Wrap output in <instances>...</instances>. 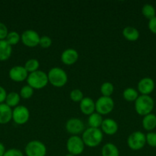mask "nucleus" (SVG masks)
Instances as JSON below:
<instances>
[{
  "label": "nucleus",
  "instance_id": "nucleus-10",
  "mask_svg": "<svg viewBox=\"0 0 156 156\" xmlns=\"http://www.w3.org/2000/svg\"><path fill=\"white\" fill-rule=\"evenodd\" d=\"M40 37L38 33L34 30H26L22 33L21 40L26 47H35L39 45Z\"/></svg>",
  "mask_w": 156,
  "mask_h": 156
},
{
  "label": "nucleus",
  "instance_id": "nucleus-27",
  "mask_svg": "<svg viewBox=\"0 0 156 156\" xmlns=\"http://www.w3.org/2000/svg\"><path fill=\"white\" fill-rule=\"evenodd\" d=\"M114 91V86L111 82H104L100 87V92L104 97H110Z\"/></svg>",
  "mask_w": 156,
  "mask_h": 156
},
{
  "label": "nucleus",
  "instance_id": "nucleus-4",
  "mask_svg": "<svg viewBox=\"0 0 156 156\" xmlns=\"http://www.w3.org/2000/svg\"><path fill=\"white\" fill-rule=\"evenodd\" d=\"M28 85L33 89L44 88L48 83L47 74L43 71L38 70L34 73H29L27 79Z\"/></svg>",
  "mask_w": 156,
  "mask_h": 156
},
{
  "label": "nucleus",
  "instance_id": "nucleus-13",
  "mask_svg": "<svg viewBox=\"0 0 156 156\" xmlns=\"http://www.w3.org/2000/svg\"><path fill=\"white\" fill-rule=\"evenodd\" d=\"M28 76V73L24 69V67L21 66L12 67L9 71V77L14 82H21L25 79L27 80Z\"/></svg>",
  "mask_w": 156,
  "mask_h": 156
},
{
  "label": "nucleus",
  "instance_id": "nucleus-9",
  "mask_svg": "<svg viewBox=\"0 0 156 156\" xmlns=\"http://www.w3.org/2000/svg\"><path fill=\"white\" fill-rule=\"evenodd\" d=\"M30 117L29 110L23 105H18L12 111V120L18 125H23L27 123Z\"/></svg>",
  "mask_w": 156,
  "mask_h": 156
},
{
  "label": "nucleus",
  "instance_id": "nucleus-36",
  "mask_svg": "<svg viewBox=\"0 0 156 156\" xmlns=\"http://www.w3.org/2000/svg\"><path fill=\"white\" fill-rule=\"evenodd\" d=\"M6 97H7V93L6 89L0 86V104H3V102L6 101Z\"/></svg>",
  "mask_w": 156,
  "mask_h": 156
},
{
  "label": "nucleus",
  "instance_id": "nucleus-30",
  "mask_svg": "<svg viewBox=\"0 0 156 156\" xmlns=\"http://www.w3.org/2000/svg\"><path fill=\"white\" fill-rule=\"evenodd\" d=\"M70 98L73 101L80 102L84 99V94L80 89H73L70 91Z\"/></svg>",
  "mask_w": 156,
  "mask_h": 156
},
{
  "label": "nucleus",
  "instance_id": "nucleus-11",
  "mask_svg": "<svg viewBox=\"0 0 156 156\" xmlns=\"http://www.w3.org/2000/svg\"><path fill=\"white\" fill-rule=\"evenodd\" d=\"M66 129L72 136H77L84 130V124L78 118H71L66 123Z\"/></svg>",
  "mask_w": 156,
  "mask_h": 156
},
{
  "label": "nucleus",
  "instance_id": "nucleus-24",
  "mask_svg": "<svg viewBox=\"0 0 156 156\" xmlns=\"http://www.w3.org/2000/svg\"><path fill=\"white\" fill-rule=\"evenodd\" d=\"M142 13L145 18L148 20L152 19L156 16V11L154 6L151 4L144 5L142 9Z\"/></svg>",
  "mask_w": 156,
  "mask_h": 156
},
{
  "label": "nucleus",
  "instance_id": "nucleus-18",
  "mask_svg": "<svg viewBox=\"0 0 156 156\" xmlns=\"http://www.w3.org/2000/svg\"><path fill=\"white\" fill-rule=\"evenodd\" d=\"M12 46L6 41H0V61H6L12 55Z\"/></svg>",
  "mask_w": 156,
  "mask_h": 156
},
{
  "label": "nucleus",
  "instance_id": "nucleus-21",
  "mask_svg": "<svg viewBox=\"0 0 156 156\" xmlns=\"http://www.w3.org/2000/svg\"><path fill=\"white\" fill-rule=\"evenodd\" d=\"M102 156H119V152L116 145L106 143L102 149Z\"/></svg>",
  "mask_w": 156,
  "mask_h": 156
},
{
  "label": "nucleus",
  "instance_id": "nucleus-22",
  "mask_svg": "<svg viewBox=\"0 0 156 156\" xmlns=\"http://www.w3.org/2000/svg\"><path fill=\"white\" fill-rule=\"evenodd\" d=\"M102 121V115L98 113H93L88 117V124L91 128H99L101 127Z\"/></svg>",
  "mask_w": 156,
  "mask_h": 156
},
{
  "label": "nucleus",
  "instance_id": "nucleus-17",
  "mask_svg": "<svg viewBox=\"0 0 156 156\" xmlns=\"http://www.w3.org/2000/svg\"><path fill=\"white\" fill-rule=\"evenodd\" d=\"M12 119V110L6 104H0V124H6Z\"/></svg>",
  "mask_w": 156,
  "mask_h": 156
},
{
  "label": "nucleus",
  "instance_id": "nucleus-37",
  "mask_svg": "<svg viewBox=\"0 0 156 156\" xmlns=\"http://www.w3.org/2000/svg\"><path fill=\"white\" fill-rule=\"evenodd\" d=\"M6 148H5L4 145L2 143H0V156H3L4 155L5 152H6Z\"/></svg>",
  "mask_w": 156,
  "mask_h": 156
},
{
  "label": "nucleus",
  "instance_id": "nucleus-16",
  "mask_svg": "<svg viewBox=\"0 0 156 156\" xmlns=\"http://www.w3.org/2000/svg\"><path fill=\"white\" fill-rule=\"evenodd\" d=\"M80 108L83 114L90 116L96 111V105L93 99L86 97L84 98V99L80 102Z\"/></svg>",
  "mask_w": 156,
  "mask_h": 156
},
{
  "label": "nucleus",
  "instance_id": "nucleus-1",
  "mask_svg": "<svg viewBox=\"0 0 156 156\" xmlns=\"http://www.w3.org/2000/svg\"><path fill=\"white\" fill-rule=\"evenodd\" d=\"M102 132L99 128H88L84 130L82 135V140L84 145L91 148L99 146L102 142Z\"/></svg>",
  "mask_w": 156,
  "mask_h": 156
},
{
  "label": "nucleus",
  "instance_id": "nucleus-25",
  "mask_svg": "<svg viewBox=\"0 0 156 156\" xmlns=\"http://www.w3.org/2000/svg\"><path fill=\"white\" fill-rule=\"evenodd\" d=\"M122 95L124 99L127 101H136V99L139 98V92L134 88H128L124 90Z\"/></svg>",
  "mask_w": 156,
  "mask_h": 156
},
{
  "label": "nucleus",
  "instance_id": "nucleus-34",
  "mask_svg": "<svg viewBox=\"0 0 156 156\" xmlns=\"http://www.w3.org/2000/svg\"><path fill=\"white\" fill-rule=\"evenodd\" d=\"M8 34H9V32H8V28L6 24L0 22V41L6 40Z\"/></svg>",
  "mask_w": 156,
  "mask_h": 156
},
{
  "label": "nucleus",
  "instance_id": "nucleus-3",
  "mask_svg": "<svg viewBox=\"0 0 156 156\" xmlns=\"http://www.w3.org/2000/svg\"><path fill=\"white\" fill-rule=\"evenodd\" d=\"M48 82L53 86L57 88L64 87L67 82V75L66 72L59 67H54L50 69L47 73Z\"/></svg>",
  "mask_w": 156,
  "mask_h": 156
},
{
  "label": "nucleus",
  "instance_id": "nucleus-6",
  "mask_svg": "<svg viewBox=\"0 0 156 156\" xmlns=\"http://www.w3.org/2000/svg\"><path fill=\"white\" fill-rule=\"evenodd\" d=\"M24 151L27 156H45L47 153V148L41 142L38 140H32L26 145Z\"/></svg>",
  "mask_w": 156,
  "mask_h": 156
},
{
  "label": "nucleus",
  "instance_id": "nucleus-14",
  "mask_svg": "<svg viewBox=\"0 0 156 156\" xmlns=\"http://www.w3.org/2000/svg\"><path fill=\"white\" fill-rule=\"evenodd\" d=\"M79 58V54L76 50L72 48H68L64 50L61 56V61L64 64L70 66L76 62Z\"/></svg>",
  "mask_w": 156,
  "mask_h": 156
},
{
  "label": "nucleus",
  "instance_id": "nucleus-28",
  "mask_svg": "<svg viewBox=\"0 0 156 156\" xmlns=\"http://www.w3.org/2000/svg\"><path fill=\"white\" fill-rule=\"evenodd\" d=\"M20 40H21V36L19 35V34L17 33L16 31H11L8 34L6 41L11 46H13L16 45L19 42Z\"/></svg>",
  "mask_w": 156,
  "mask_h": 156
},
{
  "label": "nucleus",
  "instance_id": "nucleus-12",
  "mask_svg": "<svg viewBox=\"0 0 156 156\" xmlns=\"http://www.w3.org/2000/svg\"><path fill=\"white\" fill-rule=\"evenodd\" d=\"M155 84L154 80L149 77H145L141 79L138 83V91L142 95H149L154 89Z\"/></svg>",
  "mask_w": 156,
  "mask_h": 156
},
{
  "label": "nucleus",
  "instance_id": "nucleus-2",
  "mask_svg": "<svg viewBox=\"0 0 156 156\" xmlns=\"http://www.w3.org/2000/svg\"><path fill=\"white\" fill-rule=\"evenodd\" d=\"M154 107V101L149 95L139 96L135 101V109L138 114L141 116H146L151 114Z\"/></svg>",
  "mask_w": 156,
  "mask_h": 156
},
{
  "label": "nucleus",
  "instance_id": "nucleus-15",
  "mask_svg": "<svg viewBox=\"0 0 156 156\" xmlns=\"http://www.w3.org/2000/svg\"><path fill=\"white\" fill-rule=\"evenodd\" d=\"M118 128H119V126H118L116 120L111 118H107L103 120L102 125H101V129H102V132L110 136L116 134L118 130Z\"/></svg>",
  "mask_w": 156,
  "mask_h": 156
},
{
  "label": "nucleus",
  "instance_id": "nucleus-33",
  "mask_svg": "<svg viewBox=\"0 0 156 156\" xmlns=\"http://www.w3.org/2000/svg\"><path fill=\"white\" fill-rule=\"evenodd\" d=\"M3 156H24L22 152L19 149H11L6 151Z\"/></svg>",
  "mask_w": 156,
  "mask_h": 156
},
{
  "label": "nucleus",
  "instance_id": "nucleus-29",
  "mask_svg": "<svg viewBox=\"0 0 156 156\" xmlns=\"http://www.w3.org/2000/svg\"><path fill=\"white\" fill-rule=\"evenodd\" d=\"M34 94V89L31 86L24 85L21 88L20 91V97L24 99H29L32 97Z\"/></svg>",
  "mask_w": 156,
  "mask_h": 156
},
{
  "label": "nucleus",
  "instance_id": "nucleus-31",
  "mask_svg": "<svg viewBox=\"0 0 156 156\" xmlns=\"http://www.w3.org/2000/svg\"><path fill=\"white\" fill-rule=\"evenodd\" d=\"M52 44V40L48 36H42L40 37L39 46L44 49L49 48Z\"/></svg>",
  "mask_w": 156,
  "mask_h": 156
},
{
  "label": "nucleus",
  "instance_id": "nucleus-5",
  "mask_svg": "<svg viewBox=\"0 0 156 156\" xmlns=\"http://www.w3.org/2000/svg\"><path fill=\"white\" fill-rule=\"evenodd\" d=\"M127 143L132 150H140L146 144V136L142 132L136 131L130 134Z\"/></svg>",
  "mask_w": 156,
  "mask_h": 156
},
{
  "label": "nucleus",
  "instance_id": "nucleus-38",
  "mask_svg": "<svg viewBox=\"0 0 156 156\" xmlns=\"http://www.w3.org/2000/svg\"><path fill=\"white\" fill-rule=\"evenodd\" d=\"M65 156H75V155H72V154H70V153H68V154H67V155H66Z\"/></svg>",
  "mask_w": 156,
  "mask_h": 156
},
{
  "label": "nucleus",
  "instance_id": "nucleus-26",
  "mask_svg": "<svg viewBox=\"0 0 156 156\" xmlns=\"http://www.w3.org/2000/svg\"><path fill=\"white\" fill-rule=\"evenodd\" d=\"M39 62H38V59H30L25 62L24 64V69L27 70V72L29 73H34V72H36L38 70L39 68Z\"/></svg>",
  "mask_w": 156,
  "mask_h": 156
},
{
  "label": "nucleus",
  "instance_id": "nucleus-8",
  "mask_svg": "<svg viewBox=\"0 0 156 156\" xmlns=\"http://www.w3.org/2000/svg\"><path fill=\"white\" fill-rule=\"evenodd\" d=\"M84 141L78 136H71L67 142V149L70 154L73 155H80L84 150Z\"/></svg>",
  "mask_w": 156,
  "mask_h": 156
},
{
  "label": "nucleus",
  "instance_id": "nucleus-19",
  "mask_svg": "<svg viewBox=\"0 0 156 156\" xmlns=\"http://www.w3.org/2000/svg\"><path fill=\"white\" fill-rule=\"evenodd\" d=\"M142 126L147 131H152L156 127V115L149 114L142 119Z\"/></svg>",
  "mask_w": 156,
  "mask_h": 156
},
{
  "label": "nucleus",
  "instance_id": "nucleus-7",
  "mask_svg": "<svg viewBox=\"0 0 156 156\" xmlns=\"http://www.w3.org/2000/svg\"><path fill=\"white\" fill-rule=\"evenodd\" d=\"M95 105L96 113L100 115H106L113 111L115 104L112 98L102 96L98 98L96 102H95Z\"/></svg>",
  "mask_w": 156,
  "mask_h": 156
},
{
  "label": "nucleus",
  "instance_id": "nucleus-35",
  "mask_svg": "<svg viewBox=\"0 0 156 156\" xmlns=\"http://www.w3.org/2000/svg\"><path fill=\"white\" fill-rule=\"evenodd\" d=\"M148 28L150 31L156 34V16L148 21Z\"/></svg>",
  "mask_w": 156,
  "mask_h": 156
},
{
  "label": "nucleus",
  "instance_id": "nucleus-20",
  "mask_svg": "<svg viewBox=\"0 0 156 156\" xmlns=\"http://www.w3.org/2000/svg\"><path fill=\"white\" fill-rule=\"evenodd\" d=\"M122 35L128 41H136L139 38V31L134 27L128 26L122 30Z\"/></svg>",
  "mask_w": 156,
  "mask_h": 156
},
{
  "label": "nucleus",
  "instance_id": "nucleus-32",
  "mask_svg": "<svg viewBox=\"0 0 156 156\" xmlns=\"http://www.w3.org/2000/svg\"><path fill=\"white\" fill-rule=\"evenodd\" d=\"M146 136V143L151 147H156V133L149 132L147 133Z\"/></svg>",
  "mask_w": 156,
  "mask_h": 156
},
{
  "label": "nucleus",
  "instance_id": "nucleus-23",
  "mask_svg": "<svg viewBox=\"0 0 156 156\" xmlns=\"http://www.w3.org/2000/svg\"><path fill=\"white\" fill-rule=\"evenodd\" d=\"M20 94H18L17 92L12 91V92L7 94V97L6 99V104L10 108L12 107H17L20 102Z\"/></svg>",
  "mask_w": 156,
  "mask_h": 156
}]
</instances>
